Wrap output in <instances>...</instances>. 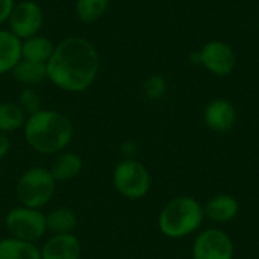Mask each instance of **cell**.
I'll list each match as a JSON object with an SVG mask.
<instances>
[{
	"label": "cell",
	"instance_id": "obj_11",
	"mask_svg": "<svg viewBox=\"0 0 259 259\" xmlns=\"http://www.w3.org/2000/svg\"><path fill=\"white\" fill-rule=\"evenodd\" d=\"M41 259H80L82 244L74 234L52 235L41 247Z\"/></svg>",
	"mask_w": 259,
	"mask_h": 259
},
{
	"label": "cell",
	"instance_id": "obj_14",
	"mask_svg": "<svg viewBox=\"0 0 259 259\" xmlns=\"http://www.w3.org/2000/svg\"><path fill=\"white\" fill-rule=\"evenodd\" d=\"M21 59V39L9 29H0V74L11 73Z\"/></svg>",
	"mask_w": 259,
	"mask_h": 259
},
{
	"label": "cell",
	"instance_id": "obj_24",
	"mask_svg": "<svg viewBox=\"0 0 259 259\" xmlns=\"http://www.w3.org/2000/svg\"><path fill=\"white\" fill-rule=\"evenodd\" d=\"M14 5H15L14 0H0V26L8 21Z\"/></svg>",
	"mask_w": 259,
	"mask_h": 259
},
{
	"label": "cell",
	"instance_id": "obj_18",
	"mask_svg": "<svg viewBox=\"0 0 259 259\" xmlns=\"http://www.w3.org/2000/svg\"><path fill=\"white\" fill-rule=\"evenodd\" d=\"M0 259H41V252L36 244L6 237L0 238Z\"/></svg>",
	"mask_w": 259,
	"mask_h": 259
},
{
	"label": "cell",
	"instance_id": "obj_17",
	"mask_svg": "<svg viewBox=\"0 0 259 259\" xmlns=\"http://www.w3.org/2000/svg\"><path fill=\"white\" fill-rule=\"evenodd\" d=\"M17 82L24 87H36L47 80V64L20 59V62L11 71Z\"/></svg>",
	"mask_w": 259,
	"mask_h": 259
},
{
	"label": "cell",
	"instance_id": "obj_7",
	"mask_svg": "<svg viewBox=\"0 0 259 259\" xmlns=\"http://www.w3.org/2000/svg\"><path fill=\"white\" fill-rule=\"evenodd\" d=\"M235 247L232 238L219 228L199 232L191 246L193 259H234Z\"/></svg>",
	"mask_w": 259,
	"mask_h": 259
},
{
	"label": "cell",
	"instance_id": "obj_23",
	"mask_svg": "<svg viewBox=\"0 0 259 259\" xmlns=\"http://www.w3.org/2000/svg\"><path fill=\"white\" fill-rule=\"evenodd\" d=\"M120 153H121V159H137L138 155V146L134 141H124L120 146Z\"/></svg>",
	"mask_w": 259,
	"mask_h": 259
},
{
	"label": "cell",
	"instance_id": "obj_3",
	"mask_svg": "<svg viewBox=\"0 0 259 259\" xmlns=\"http://www.w3.org/2000/svg\"><path fill=\"white\" fill-rule=\"evenodd\" d=\"M205 220L203 205L191 196L171 199L158 215L159 232L170 240H182L197 232Z\"/></svg>",
	"mask_w": 259,
	"mask_h": 259
},
{
	"label": "cell",
	"instance_id": "obj_2",
	"mask_svg": "<svg viewBox=\"0 0 259 259\" xmlns=\"http://www.w3.org/2000/svg\"><path fill=\"white\" fill-rule=\"evenodd\" d=\"M23 135L33 152L50 156L67 150L74 137V126L64 112L56 109H39L27 117Z\"/></svg>",
	"mask_w": 259,
	"mask_h": 259
},
{
	"label": "cell",
	"instance_id": "obj_15",
	"mask_svg": "<svg viewBox=\"0 0 259 259\" xmlns=\"http://www.w3.org/2000/svg\"><path fill=\"white\" fill-rule=\"evenodd\" d=\"M46 223H47V232H50L52 235H65V234H74L79 219L71 208L59 206L52 209L49 214H46Z\"/></svg>",
	"mask_w": 259,
	"mask_h": 259
},
{
	"label": "cell",
	"instance_id": "obj_6",
	"mask_svg": "<svg viewBox=\"0 0 259 259\" xmlns=\"http://www.w3.org/2000/svg\"><path fill=\"white\" fill-rule=\"evenodd\" d=\"M5 228L9 237L38 244V241H41L47 234L46 214L41 209L18 205L6 212Z\"/></svg>",
	"mask_w": 259,
	"mask_h": 259
},
{
	"label": "cell",
	"instance_id": "obj_10",
	"mask_svg": "<svg viewBox=\"0 0 259 259\" xmlns=\"http://www.w3.org/2000/svg\"><path fill=\"white\" fill-rule=\"evenodd\" d=\"M203 121L212 132H229L237 123V109L229 100L215 99L206 105L203 111Z\"/></svg>",
	"mask_w": 259,
	"mask_h": 259
},
{
	"label": "cell",
	"instance_id": "obj_12",
	"mask_svg": "<svg viewBox=\"0 0 259 259\" xmlns=\"http://www.w3.org/2000/svg\"><path fill=\"white\" fill-rule=\"evenodd\" d=\"M238 211L240 203L237 197H234L232 194H217L211 197L203 206L205 217L219 225L232 222L238 215Z\"/></svg>",
	"mask_w": 259,
	"mask_h": 259
},
{
	"label": "cell",
	"instance_id": "obj_25",
	"mask_svg": "<svg viewBox=\"0 0 259 259\" xmlns=\"http://www.w3.org/2000/svg\"><path fill=\"white\" fill-rule=\"evenodd\" d=\"M11 152V140L6 134L0 132V161Z\"/></svg>",
	"mask_w": 259,
	"mask_h": 259
},
{
	"label": "cell",
	"instance_id": "obj_5",
	"mask_svg": "<svg viewBox=\"0 0 259 259\" xmlns=\"http://www.w3.org/2000/svg\"><path fill=\"white\" fill-rule=\"evenodd\" d=\"M112 187L127 200H141L152 188V176L138 159H121L112 170Z\"/></svg>",
	"mask_w": 259,
	"mask_h": 259
},
{
	"label": "cell",
	"instance_id": "obj_19",
	"mask_svg": "<svg viewBox=\"0 0 259 259\" xmlns=\"http://www.w3.org/2000/svg\"><path fill=\"white\" fill-rule=\"evenodd\" d=\"M27 114L17 102H0V132L11 134L24 127Z\"/></svg>",
	"mask_w": 259,
	"mask_h": 259
},
{
	"label": "cell",
	"instance_id": "obj_4",
	"mask_svg": "<svg viewBox=\"0 0 259 259\" xmlns=\"http://www.w3.org/2000/svg\"><path fill=\"white\" fill-rule=\"evenodd\" d=\"M56 184L49 168L30 167L20 175L15 185V197L21 206L42 209L53 199Z\"/></svg>",
	"mask_w": 259,
	"mask_h": 259
},
{
	"label": "cell",
	"instance_id": "obj_21",
	"mask_svg": "<svg viewBox=\"0 0 259 259\" xmlns=\"http://www.w3.org/2000/svg\"><path fill=\"white\" fill-rule=\"evenodd\" d=\"M17 103L27 114V117L32 115V114H35V112H38L39 109H42V106H41V97L36 93V90L32 88V87H24L21 90Z\"/></svg>",
	"mask_w": 259,
	"mask_h": 259
},
{
	"label": "cell",
	"instance_id": "obj_22",
	"mask_svg": "<svg viewBox=\"0 0 259 259\" xmlns=\"http://www.w3.org/2000/svg\"><path fill=\"white\" fill-rule=\"evenodd\" d=\"M167 83L162 76H152L144 83V93L152 100H159L165 96Z\"/></svg>",
	"mask_w": 259,
	"mask_h": 259
},
{
	"label": "cell",
	"instance_id": "obj_16",
	"mask_svg": "<svg viewBox=\"0 0 259 259\" xmlns=\"http://www.w3.org/2000/svg\"><path fill=\"white\" fill-rule=\"evenodd\" d=\"M55 44L44 35H33L21 41V59L47 64L53 55Z\"/></svg>",
	"mask_w": 259,
	"mask_h": 259
},
{
	"label": "cell",
	"instance_id": "obj_1",
	"mask_svg": "<svg viewBox=\"0 0 259 259\" xmlns=\"http://www.w3.org/2000/svg\"><path fill=\"white\" fill-rule=\"evenodd\" d=\"M99 67V52L90 39L67 36L47 61V80L65 93H82L96 82Z\"/></svg>",
	"mask_w": 259,
	"mask_h": 259
},
{
	"label": "cell",
	"instance_id": "obj_13",
	"mask_svg": "<svg viewBox=\"0 0 259 259\" xmlns=\"http://www.w3.org/2000/svg\"><path fill=\"white\" fill-rule=\"evenodd\" d=\"M50 173L56 182H68L76 179L83 170V159L79 153L71 150H64L55 155L50 165Z\"/></svg>",
	"mask_w": 259,
	"mask_h": 259
},
{
	"label": "cell",
	"instance_id": "obj_9",
	"mask_svg": "<svg viewBox=\"0 0 259 259\" xmlns=\"http://www.w3.org/2000/svg\"><path fill=\"white\" fill-rule=\"evenodd\" d=\"M199 64L215 76H229L237 67V55L225 41H209L199 52Z\"/></svg>",
	"mask_w": 259,
	"mask_h": 259
},
{
	"label": "cell",
	"instance_id": "obj_20",
	"mask_svg": "<svg viewBox=\"0 0 259 259\" xmlns=\"http://www.w3.org/2000/svg\"><path fill=\"white\" fill-rule=\"evenodd\" d=\"M108 6H109V0H76L74 11L82 23L91 24L105 15Z\"/></svg>",
	"mask_w": 259,
	"mask_h": 259
},
{
	"label": "cell",
	"instance_id": "obj_8",
	"mask_svg": "<svg viewBox=\"0 0 259 259\" xmlns=\"http://www.w3.org/2000/svg\"><path fill=\"white\" fill-rule=\"evenodd\" d=\"M6 23L9 30L23 41L39 33L44 24V12L36 2L24 0L14 5Z\"/></svg>",
	"mask_w": 259,
	"mask_h": 259
}]
</instances>
